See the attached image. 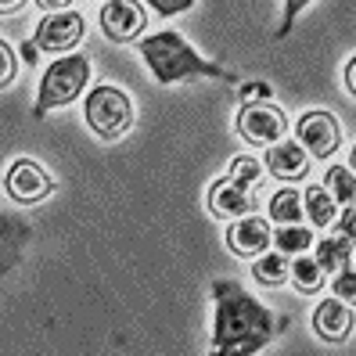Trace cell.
<instances>
[{"label":"cell","instance_id":"1","mask_svg":"<svg viewBox=\"0 0 356 356\" xmlns=\"http://www.w3.org/2000/svg\"><path fill=\"white\" fill-rule=\"evenodd\" d=\"M216 296V334L213 349L216 353H259L274 334L284 327V321H274L263 302H256L238 281H213Z\"/></svg>","mask_w":356,"mask_h":356},{"label":"cell","instance_id":"2","mask_svg":"<svg viewBox=\"0 0 356 356\" xmlns=\"http://www.w3.org/2000/svg\"><path fill=\"white\" fill-rule=\"evenodd\" d=\"M140 58L152 65L155 79L162 87L170 83H180V79H198V76H209V79H223V83H238V72L234 69H220L213 61H205L202 54H195L187 47V40L180 33H155V36H144L140 40Z\"/></svg>","mask_w":356,"mask_h":356},{"label":"cell","instance_id":"3","mask_svg":"<svg viewBox=\"0 0 356 356\" xmlns=\"http://www.w3.org/2000/svg\"><path fill=\"white\" fill-rule=\"evenodd\" d=\"M256 187H259V162L241 155V159H234V165H230V177L213 184V191H209V209L223 220H238V216L256 209Z\"/></svg>","mask_w":356,"mask_h":356},{"label":"cell","instance_id":"4","mask_svg":"<svg viewBox=\"0 0 356 356\" xmlns=\"http://www.w3.org/2000/svg\"><path fill=\"white\" fill-rule=\"evenodd\" d=\"M90 79V61L83 54H69V58H58L54 65L44 72L40 79V94H36V104H33V119H44L51 108H61L79 97V90L87 87Z\"/></svg>","mask_w":356,"mask_h":356},{"label":"cell","instance_id":"5","mask_svg":"<svg viewBox=\"0 0 356 356\" xmlns=\"http://www.w3.org/2000/svg\"><path fill=\"white\" fill-rule=\"evenodd\" d=\"M87 122L90 130L104 140H115L119 134L130 130L134 122V108H130V97L122 94L119 87H94L87 94Z\"/></svg>","mask_w":356,"mask_h":356},{"label":"cell","instance_id":"6","mask_svg":"<svg viewBox=\"0 0 356 356\" xmlns=\"http://www.w3.org/2000/svg\"><path fill=\"white\" fill-rule=\"evenodd\" d=\"M79 40H83V15H76V11H54V15H47L44 22L36 26L33 44H36V51L58 54V51L76 47Z\"/></svg>","mask_w":356,"mask_h":356},{"label":"cell","instance_id":"7","mask_svg":"<svg viewBox=\"0 0 356 356\" xmlns=\"http://www.w3.org/2000/svg\"><path fill=\"white\" fill-rule=\"evenodd\" d=\"M288 130L284 115L274 108V104H245L241 115H238V134L248 140V144H274L281 140Z\"/></svg>","mask_w":356,"mask_h":356},{"label":"cell","instance_id":"8","mask_svg":"<svg viewBox=\"0 0 356 356\" xmlns=\"http://www.w3.org/2000/svg\"><path fill=\"white\" fill-rule=\"evenodd\" d=\"M101 29L115 44H127L140 29H148V18H144V8L137 0H108L101 8Z\"/></svg>","mask_w":356,"mask_h":356},{"label":"cell","instance_id":"9","mask_svg":"<svg viewBox=\"0 0 356 356\" xmlns=\"http://www.w3.org/2000/svg\"><path fill=\"white\" fill-rule=\"evenodd\" d=\"M296 134H299V144H306V155H313V159H327L339 148V122L327 112H306L299 119Z\"/></svg>","mask_w":356,"mask_h":356},{"label":"cell","instance_id":"10","mask_svg":"<svg viewBox=\"0 0 356 356\" xmlns=\"http://www.w3.org/2000/svg\"><path fill=\"white\" fill-rule=\"evenodd\" d=\"M4 184H8V195L15 202H40V198H47L54 191V180L40 170L36 162H29V159H18L8 170Z\"/></svg>","mask_w":356,"mask_h":356},{"label":"cell","instance_id":"11","mask_svg":"<svg viewBox=\"0 0 356 356\" xmlns=\"http://www.w3.org/2000/svg\"><path fill=\"white\" fill-rule=\"evenodd\" d=\"M227 245H230V252H238V256H259V252H266V245H270L266 220L252 216V213L238 216V223L227 230Z\"/></svg>","mask_w":356,"mask_h":356},{"label":"cell","instance_id":"12","mask_svg":"<svg viewBox=\"0 0 356 356\" xmlns=\"http://www.w3.org/2000/svg\"><path fill=\"white\" fill-rule=\"evenodd\" d=\"M309 170V155L302 144H291V140H274L266 152V173H274L281 180H299Z\"/></svg>","mask_w":356,"mask_h":356},{"label":"cell","instance_id":"13","mask_svg":"<svg viewBox=\"0 0 356 356\" xmlns=\"http://www.w3.org/2000/svg\"><path fill=\"white\" fill-rule=\"evenodd\" d=\"M313 331L327 342H342L346 334L353 331V313H349V302H339V299H327L317 306L313 313Z\"/></svg>","mask_w":356,"mask_h":356},{"label":"cell","instance_id":"14","mask_svg":"<svg viewBox=\"0 0 356 356\" xmlns=\"http://www.w3.org/2000/svg\"><path fill=\"white\" fill-rule=\"evenodd\" d=\"M252 277L259 284H270V288H277L288 281V259L284 252H259L256 266H252Z\"/></svg>","mask_w":356,"mask_h":356},{"label":"cell","instance_id":"15","mask_svg":"<svg viewBox=\"0 0 356 356\" xmlns=\"http://www.w3.org/2000/svg\"><path fill=\"white\" fill-rule=\"evenodd\" d=\"M349 256H353V245H349V238H324L321 245H317V266L321 270H342L346 263H349Z\"/></svg>","mask_w":356,"mask_h":356},{"label":"cell","instance_id":"16","mask_svg":"<svg viewBox=\"0 0 356 356\" xmlns=\"http://www.w3.org/2000/svg\"><path fill=\"white\" fill-rule=\"evenodd\" d=\"M302 202H306L302 209L309 213V220L317 223V227H327V223L334 220V198L327 195V187H317V184H313L309 191L302 195Z\"/></svg>","mask_w":356,"mask_h":356},{"label":"cell","instance_id":"17","mask_svg":"<svg viewBox=\"0 0 356 356\" xmlns=\"http://www.w3.org/2000/svg\"><path fill=\"white\" fill-rule=\"evenodd\" d=\"M327 195L334 198V205H353L356 198V177L346 165H331L327 170Z\"/></svg>","mask_w":356,"mask_h":356},{"label":"cell","instance_id":"18","mask_svg":"<svg viewBox=\"0 0 356 356\" xmlns=\"http://www.w3.org/2000/svg\"><path fill=\"white\" fill-rule=\"evenodd\" d=\"M270 241L277 245V252H306L313 245V230L299 227V223H284V230L270 234Z\"/></svg>","mask_w":356,"mask_h":356},{"label":"cell","instance_id":"19","mask_svg":"<svg viewBox=\"0 0 356 356\" xmlns=\"http://www.w3.org/2000/svg\"><path fill=\"white\" fill-rule=\"evenodd\" d=\"M270 216H274L281 227L284 223H299L302 220V195L296 191H277L270 198Z\"/></svg>","mask_w":356,"mask_h":356},{"label":"cell","instance_id":"20","mask_svg":"<svg viewBox=\"0 0 356 356\" xmlns=\"http://www.w3.org/2000/svg\"><path fill=\"white\" fill-rule=\"evenodd\" d=\"M288 277L296 281L299 291H317L321 281H324V270L317 266V259H296V263H288Z\"/></svg>","mask_w":356,"mask_h":356},{"label":"cell","instance_id":"21","mask_svg":"<svg viewBox=\"0 0 356 356\" xmlns=\"http://www.w3.org/2000/svg\"><path fill=\"white\" fill-rule=\"evenodd\" d=\"M306 4H313V0H284V18H281V29H277V40L291 33V26H296V18H299V11H302Z\"/></svg>","mask_w":356,"mask_h":356},{"label":"cell","instance_id":"22","mask_svg":"<svg viewBox=\"0 0 356 356\" xmlns=\"http://www.w3.org/2000/svg\"><path fill=\"white\" fill-rule=\"evenodd\" d=\"M334 296H339V299H346V302H353V296H356V288H353V270H349V263H346V270H339V277H334Z\"/></svg>","mask_w":356,"mask_h":356},{"label":"cell","instance_id":"23","mask_svg":"<svg viewBox=\"0 0 356 356\" xmlns=\"http://www.w3.org/2000/svg\"><path fill=\"white\" fill-rule=\"evenodd\" d=\"M15 79V54H11V47L0 40V87L4 83H11Z\"/></svg>","mask_w":356,"mask_h":356},{"label":"cell","instance_id":"24","mask_svg":"<svg viewBox=\"0 0 356 356\" xmlns=\"http://www.w3.org/2000/svg\"><path fill=\"white\" fill-rule=\"evenodd\" d=\"M148 4L159 11V15H180L195 4V0H148Z\"/></svg>","mask_w":356,"mask_h":356},{"label":"cell","instance_id":"25","mask_svg":"<svg viewBox=\"0 0 356 356\" xmlns=\"http://www.w3.org/2000/svg\"><path fill=\"white\" fill-rule=\"evenodd\" d=\"M266 97H270V87H266V83H245V87H241V101H245V104L266 101Z\"/></svg>","mask_w":356,"mask_h":356},{"label":"cell","instance_id":"26","mask_svg":"<svg viewBox=\"0 0 356 356\" xmlns=\"http://www.w3.org/2000/svg\"><path fill=\"white\" fill-rule=\"evenodd\" d=\"M339 234L342 238H353V205H346V216L339 220Z\"/></svg>","mask_w":356,"mask_h":356},{"label":"cell","instance_id":"27","mask_svg":"<svg viewBox=\"0 0 356 356\" xmlns=\"http://www.w3.org/2000/svg\"><path fill=\"white\" fill-rule=\"evenodd\" d=\"M346 90L356 94V61H349V65H346Z\"/></svg>","mask_w":356,"mask_h":356},{"label":"cell","instance_id":"28","mask_svg":"<svg viewBox=\"0 0 356 356\" xmlns=\"http://www.w3.org/2000/svg\"><path fill=\"white\" fill-rule=\"evenodd\" d=\"M40 8H47V11H65L69 8V0H36Z\"/></svg>","mask_w":356,"mask_h":356},{"label":"cell","instance_id":"29","mask_svg":"<svg viewBox=\"0 0 356 356\" xmlns=\"http://www.w3.org/2000/svg\"><path fill=\"white\" fill-rule=\"evenodd\" d=\"M22 4H26V0H0V15H15Z\"/></svg>","mask_w":356,"mask_h":356},{"label":"cell","instance_id":"30","mask_svg":"<svg viewBox=\"0 0 356 356\" xmlns=\"http://www.w3.org/2000/svg\"><path fill=\"white\" fill-rule=\"evenodd\" d=\"M22 58L33 65V61H36V44H29V40H26V44H22Z\"/></svg>","mask_w":356,"mask_h":356},{"label":"cell","instance_id":"31","mask_svg":"<svg viewBox=\"0 0 356 356\" xmlns=\"http://www.w3.org/2000/svg\"><path fill=\"white\" fill-rule=\"evenodd\" d=\"M4 227H15V220H8V216H0V238H4Z\"/></svg>","mask_w":356,"mask_h":356}]
</instances>
